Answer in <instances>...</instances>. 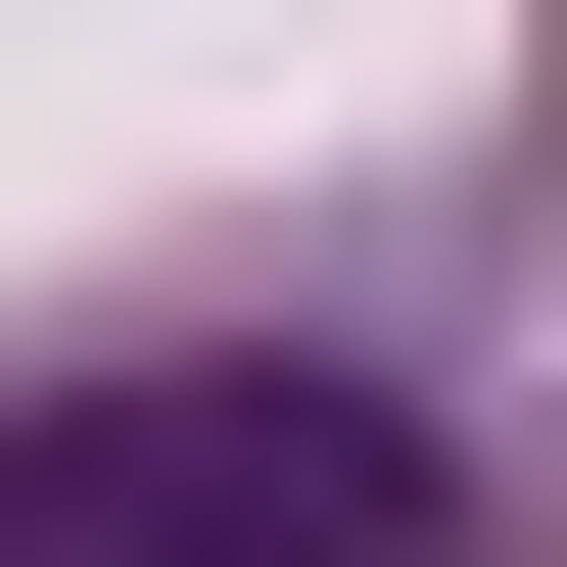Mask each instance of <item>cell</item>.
I'll return each mask as SVG.
<instances>
[{
  "label": "cell",
  "instance_id": "1",
  "mask_svg": "<svg viewBox=\"0 0 567 567\" xmlns=\"http://www.w3.org/2000/svg\"><path fill=\"white\" fill-rule=\"evenodd\" d=\"M0 567H473V331L425 284H142L0 379Z\"/></svg>",
  "mask_w": 567,
  "mask_h": 567
}]
</instances>
